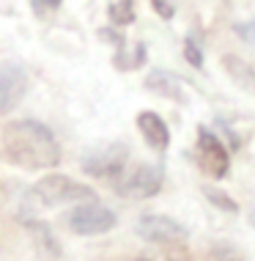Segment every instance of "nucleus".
<instances>
[{"label":"nucleus","mask_w":255,"mask_h":261,"mask_svg":"<svg viewBox=\"0 0 255 261\" xmlns=\"http://www.w3.org/2000/svg\"><path fill=\"white\" fill-rule=\"evenodd\" d=\"M137 126H140V132H143V138H146V143L151 146V149H167V143H170V132H167V126L165 121L157 116V113H151V110H143L137 116Z\"/></svg>","instance_id":"nucleus-9"},{"label":"nucleus","mask_w":255,"mask_h":261,"mask_svg":"<svg viewBox=\"0 0 255 261\" xmlns=\"http://www.w3.org/2000/svg\"><path fill=\"white\" fill-rule=\"evenodd\" d=\"M69 228L74 231V234L80 237H96V234H104V231H110L112 225H116V215L102 206V203H80L77 209L69 212L66 217Z\"/></svg>","instance_id":"nucleus-5"},{"label":"nucleus","mask_w":255,"mask_h":261,"mask_svg":"<svg viewBox=\"0 0 255 261\" xmlns=\"http://www.w3.org/2000/svg\"><path fill=\"white\" fill-rule=\"evenodd\" d=\"M110 19L118 25H129L134 19V11H132V0H121V3H112L110 6Z\"/></svg>","instance_id":"nucleus-11"},{"label":"nucleus","mask_w":255,"mask_h":261,"mask_svg":"<svg viewBox=\"0 0 255 261\" xmlns=\"http://www.w3.org/2000/svg\"><path fill=\"white\" fill-rule=\"evenodd\" d=\"M197 162L209 176H217V179L228 173V151L222 140L206 126H197Z\"/></svg>","instance_id":"nucleus-7"},{"label":"nucleus","mask_w":255,"mask_h":261,"mask_svg":"<svg viewBox=\"0 0 255 261\" xmlns=\"http://www.w3.org/2000/svg\"><path fill=\"white\" fill-rule=\"evenodd\" d=\"M162 181H165L162 165L140 162V165H134L126 176L116 179V193L121 195V198L143 201V198H151V195H157V193H159Z\"/></svg>","instance_id":"nucleus-3"},{"label":"nucleus","mask_w":255,"mask_h":261,"mask_svg":"<svg viewBox=\"0 0 255 261\" xmlns=\"http://www.w3.org/2000/svg\"><path fill=\"white\" fill-rule=\"evenodd\" d=\"M146 86L154 91V94H162L167 96V99H184V91H181V83L176 80L170 72H162V69H157V72H151V77L146 80Z\"/></svg>","instance_id":"nucleus-10"},{"label":"nucleus","mask_w":255,"mask_h":261,"mask_svg":"<svg viewBox=\"0 0 255 261\" xmlns=\"http://www.w3.org/2000/svg\"><path fill=\"white\" fill-rule=\"evenodd\" d=\"M33 6H36V11H52L61 6V0H31Z\"/></svg>","instance_id":"nucleus-15"},{"label":"nucleus","mask_w":255,"mask_h":261,"mask_svg":"<svg viewBox=\"0 0 255 261\" xmlns=\"http://www.w3.org/2000/svg\"><path fill=\"white\" fill-rule=\"evenodd\" d=\"M206 195H209V198L214 201V203H222V206L228 209V212H236V203H233V201L228 198V195H222V193H214L211 187H206Z\"/></svg>","instance_id":"nucleus-12"},{"label":"nucleus","mask_w":255,"mask_h":261,"mask_svg":"<svg viewBox=\"0 0 255 261\" xmlns=\"http://www.w3.org/2000/svg\"><path fill=\"white\" fill-rule=\"evenodd\" d=\"M187 61L192 63V66H203V55H201V50H195L192 39L187 41Z\"/></svg>","instance_id":"nucleus-13"},{"label":"nucleus","mask_w":255,"mask_h":261,"mask_svg":"<svg viewBox=\"0 0 255 261\" xmlns=\"http://www.w3.org/2000/svg\"><path fill=\"white\" fill-rule=\"evenodd\" d=\"M0 151L3 157L27 171L39 168H52L61 160V149L55 135L44 124L25 118V121H11L0 135Z\"/></svg>","instance_id":"nucleus-1"},{"label":"nucleus","mask_w":255,"mask_h":261,"mask_svg":"<svg viewBox=\"0 0 255 261\" xmlns=\"http://www.w3.org/2000/svg\"><path fill=\"white\" fill-rule=\"evenodd\" d=\"M126 160H129V149L126 143H99L91 146L88 151H82V171L91 176H110V179H118V173L126 168Z\"/></svg>","instance_id":"nucleus-4"},{"label":"nucleus","mask_w":255,"mask_h":261,"mask_svg":"<svg viewBox=\"0 0 255 261\" xmlns=\"http://www.w3.org/2000/svg\"><path fill=\"white\" fill-rule=\"evenodd\" d=\"M154 6H157V11L162 14V17H165V19H170V17H173V6H170V0H154Z\"/></svg>","instance_id":"nucleus-14"},{"label":"nucleus","mask_w":255,"mask_h":261,"mask_svg":"<svg viewBox=\"0 0 255 261\" xmlns=\"http://www.w3.org/2000/svg\"><path fill=\"white\" fill-rule=\"evenodd\" d=\"M140 261H148V258H140Z\"/></svg>","instance_id":"nucleus-17"},{"label":"nucleus","mask_w":255,"mask_h":261,"mask_svg":"<svg viewBox=\"0 0 255 261\" xmlns=\"http://www.w3.org/2000/svg\"><path fill=\"white\" fill-rule=\"evenodd\" d=\"M137 234L146 242H157V245H173V242H184L187 239L184 225L165 215H143L137 220Z\"/></svg>","instance_id":"nucleus-8"},{"label":"nucleus","mask_w":255,"mask_h":261,"mask_svg":"<svg viewBox=\"0 0 255 261\" xmlns=\"http://www.w3.org/2000/svg\"><path fill=\"white\" fill-rule=\"evenodd\" d=\"M27 91V72L17 61H0V116L19 105Z\"/></svg>","instance_id":"nucleus-6"},{"label":"nucleus","mask_w":255,"mask_h":261,"mask_svg":"<svg viewBox=\"0 0 255 261\" xmlns=\"http://www.w3.org/2000/svg\"><path fill=\"white\" fill-rule=\"evenodd\" d=\"M252 225H255V215H252Z\"/></svg>","instance_id":"nucleus-16"},{"label":"nucleus","mask_w":255,"mask_h":261,"mask_svg":"<svg viewBox=\"0 0 255 261\" xmlns=\"http://www.w3.org/2000/svg\"><path fill=\"white\" fill-rule=\"evenodd\" d=\"M31 198L39 201L41 206H58L66 201H94V190L69 179V176H47L31 190Z\"/></svg>","instance_id":"nucleus-2"}]
</instances>
